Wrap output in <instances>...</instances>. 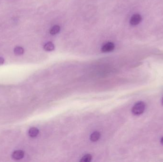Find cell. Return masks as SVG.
Here are the masks:
<instances>
[{"label": "cell", "instance_id": "8992f818", "mask_svg": "<svg viewBox=\"0 0 163 162\" xmlns=\"http://www.w3.org/2000/svg\"><path fill=\"white\" fill-rule=\"evenodd\" d=\"M28 134L31 137L35 138L38 135L39 130L36 127H32L29 129Z\"/></svg>", "mask_w": 163, "mask_h": 162}, {"label": "cell", "instance_id": "52a82bcc", "mask_svg": "<svg viewBox=\"0 0 163 162\" xmlns=\"http://www.w3.org/2000/svg\"><path fill=\"white\" fill-rule=\"evenodd\" d=\"M100 136H101V135L99 132H97V131L93 132V133H92L91 135V141H92V142H96L99 139Z\"/></svg>", "mask_w": 163, "mask_h": 162}, {"label": "cell", "instance_id": "3957f363", "mask_svg": "<svg viewBox=\"0 0 163 162\" xmlns=\"http://www.w3.org/2000/svg\"><path fill=\"white\" fill-rule=\"evenodd\" d=\"M142 17L139 14H135L133 15L131 18L130 23L133 26L138 24L141 21Z\"/></svg>", "mask_w": 163, "mask_h": 162}, {"label": "cell", "instance_id": "8fae6325", "mask_svg": "<svg viewBox=\"0 0 163 162\" xmlns=\"http://www.w3.org/2000/svg\"><path fill=\"white\" fill-rule=\"evenodd\" d=\"M4 62V59H3V58L0 57V65H2V64H3Z\"/></svg>", "mask_w": 163, "mask_h": 162}, {"label": "cell", "instance_id": "4fadbf2b", "mask_svg": "<svg viewBox=\"0 0 163 162\" xmlns=\"http://www.w3.org/2000/svg\"><path fill=\"white\" fill-rule=\"evenodd\" d=\"M162 105H163V98H162Z\"/></svg>", "mask_w": 163, "mask_h": 162}, {"label": "cell", "instance_id": "7a4b0ae2", "mask_svg": "<svg viewBox=\"0 0 163 162\" xmlns=\"http://www.w3.org/2000/svg\"><path fill=\"white\" fill-rule=\"evenodd\" d=\"M115 46L114 43L111 42H107L102 47L101 51L104 53L109 52L113 51L115 49Z\"/></svg>", "mask_w": 163, "mask_h": 162}, {"label": "cell", "instance_id": "9c48e42d", "mask_svg": "<svg viewBox=\"0 0 163 162\" xmlns=\"http://www.w3.org/2000/svg\"><path fill=\"white\" fill-rule=\"evenodd\" d=\"M92 155L90 154H87L84 155L82 158H81L80 162H89L92 160Z\"/></svg>", "mask_w": 163, "mask_h": 162}, {"label": "cell", "instance_id": "ba28073f", "mask_svg": "<svg viewBox=\"0 0 163 162\" xmlns=\"http://www.w3.org/2000/svg\"><path fill=\"white\" fill-rule=\"evenodd\" d=\"M60 27L59 25H55L53 26L51 30L50 31V33L51 35H55V34H57L59 33V31H60Z\"/></svg>", "mask_w": 163, "mask_h": 162}, {"label": "cell", "instance_id": "277c9868", "mask_svg": "<svg viewBox=\"0 0 163 162\" xmlns=\"http://www.w3.org/2000/svg\"><path fill=\"white\" fill-rule=\"evenodd\" d=\"M25 155V153L22 150H17L14 152L12 154V159L16 160H20L23 158Z\"/></svg>", "mask_w": 163, "mask_h": 162}, {"label": "cell", "instance_id": "6da1fadb", "mask_svg": "<svg viewBox=\"0 0 163 162\" xmlns=\"http://www.w3.org/2000/svg\"><path fill=\"white\" fill-rule=\"evenodd\" d=\"M145 108V103L143 102L140 101L136 103L134 105V106H133L132 109V112L133 114L138 115L141 114L144 112Z\"/></svg>", "mask_w": 163, "mask_h": 162}, {"label": "cell", "instance_id": "5b68a950", "mask_svg": "<svg viewBox=\"0 0 163 162\" xmlns=\"http://www.w3.org/2000/svg\"><path fill=\"white\" fill-rule=\"evenodd\" d=\"M44 49L45 51L51 52L55 50V46L52 42H48L44 45Z\"/></svg>", "mask_w": 163, "mask_h": 162}, {"label": "cell", "instance_id": "7c38bea8", "mask_svg": "<svg viewBox=\"0 0 163 162\" xmlns=\"http://www.w3.org/2000/svg\"><path fill=\"white\" fill-rule=\"evenodd\" d=\"M161 143L163 145V137L161 139Z\"/></svg>", "mask_w": 163, "mask_h": 162}, {"label": "cell", "instance_id": "30bf717a", "mask_svg": "<svg viewBox=\"0 0 163 162\" xmlns=\"http://www.w3.org/2000/svg\"><path fill=\"white\" fill-rule=\"evenodd\" d=\"M14 52L16 55H21L24 53V49L21 47H17L14 49Z\"/></svg>", "mask_w": 163, "mask_h": 162}]
</instances>
